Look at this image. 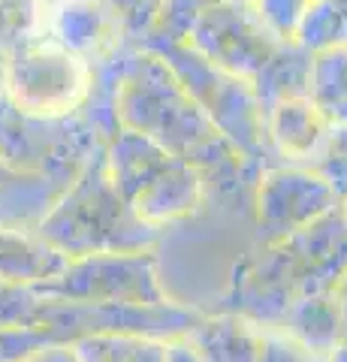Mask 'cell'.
Returning a JSON list of instances; mask_svg holds the SVG:
<instances>
[{
  "label": "cell",
  "mask_w": 347,
  "mask_h": 362,
  "mask_svg": "<svg viewBox=\"0 0 347 362\" xmlns=\"http://www.w3.org/2000/svg\"><path fill=\"white\" fill-rule=\"evenodd\" d=\"M311 76H314V52H308L296 40H287L281 52L266 64V70L254 78V90L260 97L263 112L284 103V100L308 97Z\"/></svg>",
  "instance_id": "30bf717a"
},
{
  "label": "cell",
  "mask_w": 347,
  "mask_h": 362,
  "mask_svg": "<svg viewBox=\"0 0 347 362\" xmlns=\"http://www.w3.org/2000/svg\"><path fill=\"white\" fill-rule=\"evenodd\" d=\"M266 133L278 166L317 169L327 157L335 124L314 106L311 97L284 100L266 112Z\"/></svg>",
  "instance_id": "ba28073f"
},
{
  "label": "cell",
  "mask_w": 347,
  "mask_h": 362,
  "mask_svg": "<svg viewBox=\"0 0 347 362\" xmlns=\"http://www.w3.org/2000/svg\"><path fill=\"white\" fill-rule=\"evenodd\" d=\"M263 245L284 242L341 209V194L317 169L272 166L263 169L254 190Z\"/></svg>",
  "instance_id": "8992f818"
},
{
  "label": "cell",
  "mask_w": 347,
  "mask_h": 362,
  "mask_svg": "<svg viewBox=\"0 0 347 362\" xmlns=\"http://www.w3.org/2000/svg\"><path fill=\"white\" fill-rule=\"evenodd\" d=\"M329 362H347V332H344V338L339 341V347L329 354Z\"/></svg>",
  "instance_id": "2e32d148"
},
{
  "label": "cell",
  "mask_w": 347,
  "mask_h": 362,
  "mask_svg": "<svg viewBox=\"0 0 347 362\" xmlns=\"http://www.w3.org/2000/svg\"><path fill=\"white\" fill-rule=\"evenodd\" d=\"M257 6H260V13L269 18V25L281 33V37L293 40L299 18L308 9V0H257Z\"/></svg>",
  "instance_id": "5bb4252c"
},
{
  "label": "cell",
  "mask_w": 347,
  "mask_h": 362,
  "mask_svg": "<svg viewBox=\"0 0 347 362\" xmlns=\"http://www.w3.org/2000/svg\"><path fill=\"white\" fill-rule=\"evenodd\" d=\"M106 160L121 199L139 221L182 218L203 202V173L142 133L121 127Z\"/></svg>",
  "instance_id": "3957f363"
},
{
  "label": "cell",
  "mask_w": 347,
  "mask_h": 362,
  "mask_svg": "<svg viewBox=\"0 0 347 362\" xmlns=\"http://www.w3.org/2000/svg\"><path fill=\"white\" fill-rule=\"evenodd\" d=\"M308 4H314V0H308Z\"/></svg>",
  "instance_id": "d6986e66"
},
{
  "label": "cell",
  "mask_w": 347,
  "mask_h": 362,
  "mask_svg": "<svg viewBox=\"0 0 347 362\" xmlns=\"http://www.w3.org/2000/svg\"><path fill=\"white\" fill-rule=\"evenodd\" d=\"M0 97H6V45H0Z\"/></svg>",
  "instance_id": "9a60e30c"
},
{
  "label": "cell",
  "mask_w": 347,
  "mask_h": 362,
  "mask_svg": "<svg viewBox=\"0 0 347 362\" xmlns=\"http://www.w3.org/2000/svg\"><path fill=\"white\" fill-rule=\"evenodd\" d=\"M115 115L124 130L142 133L170 154L194 163L199 173L208 166L251 163L218 130L160 54L145 52L124 66L115 90Z\"/></svg>",
  "instance_id": "6da1fadb"
},
{
  "label": "cell",
  "mask_w": 347,
  "mask_h": 362,
  "mask_svg": "<svg viewBox=\"0 0 347 362\" xmlns=\"http://www.w3.org/2000/svg\"><path fill=\"white\" fill-rule=\"evenodd\" d=\"M278 329L290 332L296 341L311 347L314 354L329 356L347 332V317L339 302V290L302 299L296 308L284 317V323L278 326Z\"/></svg>",
  "instance_id": "9c48e42d"
},
{
  "label": "cell",
  "mask_w": 347,
  "mask_h": 362,
  "mask_svg": "<svg viewBox=\"0 0 347 362\" xmlns=\"http://www.w3.org/2000/svg\"><path fill=\"white\" fill-rule=\"evenodd\" d=\"M218 4H257V0H163V9L158 13L160 40L182 42L190 25H194V18L206 6H218Z\"/></svg>",
  "instance_id": "4fadbf2b"
},
{
  "label": "cell",
  "mask_w": 347,
  "mask_h": 362,
  "mask_svg": "<svg viewBox=\"0 0 347 362\" xmlns=\"http://www.w3.org/2000/svg\"><path fill=\"white\" fill-rule=\"evenodd\" d=\"M341 218H344V223H347V197L341 199Z\"/></svg>",
  "instance_id": "ac0fdd59"
},
{
  "label": "cell",
  "mask_w": 347,
  "mask_h": 362,
  "mask_svg": "<svg viewBox=\"0 0 347 362\" xmlns=\"http://www.w3.org/2000/svg\"><path fill=\"white\" fill-rule=\"evenodd\" d=\"M124 13L112 0H46L40 37L94 61L121 42Z\"/></svg>",
  "instance_id": "52a82bcc"
},
{
  "label": "cell",
  "mask_w": 347,
  "mask_h": 362,
  "mask_svg": "<svg viewBox=\"0 0 347 362\" xmlns=\"http://www.w3.org/2000/svg\"><path fill=\"white\" fill-rule=\"evenodd\" d=\"M347 272V223L341 209L284 242L263 245L245 296L263 326H281L302 299L339 290Z\"/></svg>",
  "instance_id": "7a4b0ae2"
},
{
  "label": "cell",
  "mask_w": 347,
  "mask_h": 362,
  "mask_svg": "<svg viewBox=\"0 0 347 362\" xmlns=\"http://www.w3.org/2000/svg\"><path fill=\"white\" fill-rule=\"evenodd\" d=\"M293 40L308 52L347 49V0H314L299 18Z\"/></svg>",
  "instance_id": "7c38bea8"
},
{
  "label": "cell",
  "mask_w": 347,
  "mask_h": 362,
  "mask_svg": "<svg viewBox=\"0 0 347 362\" xmlns=\"http://www.w3.org/2000/svg\"><path fill=\"white\" fill-rule=\"evenodd\" d=\"M308 97L335 127H347V49L314 54Z\"/></svg>",
  "instance_id": "8fae6325"
},
{
  "label": "cell",
  "mask_w": 347,
  "mask_h": 362,
  "mask_svg": "<svg viewBox=\"0 0 347 362\" xmlns=\"http://www.w3.org/2000/svg\"><path fill=\"white\" fill-rule=\"evenodd\" d=\"M284 42L287 37L269 25L257 4L206 6L184 37V45H190L196 54L245 82H254Z\"/></svg>",
  "instance_id": "5b68a950"
},
{
  "label": "cell",
  "mask_w": 347,
  "mask_h": 362,
  "mask_svg": "<svg viewBox=\"0 0 347 362\" xmlns=\"http://www.w3.org/2000/svg\"><path fill=\"white\" fill-rule=\"evenodd\" d=\"M94 88V66L52 40L6 49V100L28 118L58 121L79 109Z\"/></svg>",
  "instance_id": "277c9868"
},
{
  "label": "cell",
  "mask_w": 347,
  "mask_h": 362,
  "mask_svg": "<svg viewBox=\"0 0 347 362\" xmlns=\"http://www.w3.org/2000/svg\"><path fill=\"white\" fill-rule=\"evenodd\" d=\"M339 302H341L344 317H347V272H344V278H341V284H339Z\"/></svg>",
  "instance_id": "e0dca14e"
}]
</instances>
